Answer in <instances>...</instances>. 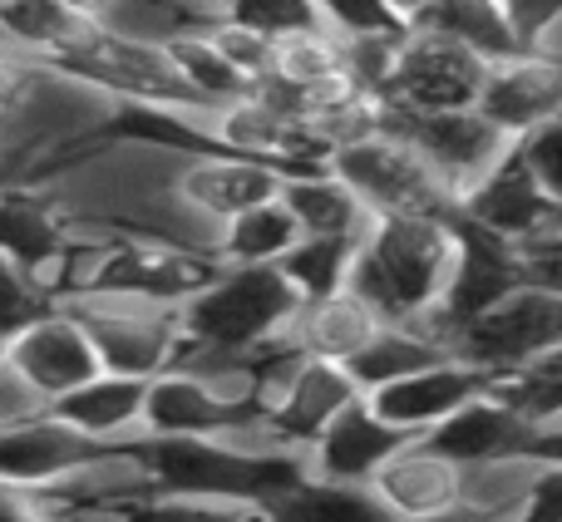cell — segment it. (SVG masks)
Wrapping results in <instances>:
<instances>
[{
  "mask_svg": "<svg viewBox=\"0 0 562 522\" xmlns=\"http://www.w3.org/2000/svg\"><path fill=\"white\" fill-rule=\"evenodd\" d=\"M459 261V217H370L346 286L385 326L429 330ZM435 336V330H429Z\"/></svg>",
  "mask_w": 562,
  "mask_h": 522,
  "instance_id": "cell-1",
  "label": "cell"
},
{
  "mask_svg": "<svg viewBox=\"0 0 562 522\" xmlns=\"http://www.w3.org/2000/svg\"><path fill=\"white\" fill-rule=\"evenodd\" d=\"M301 310V291L281 276V266H217L193 296L178 306V350H227L252 355L291 336Z\"/></svg>",
  "mask_w": 562,
  "mask_h": 522,
  "instance_id": "cell-2",
  "label": "cell"
},
{
  "mask_svg": "<svg viewBox=\"0 0 562 522\" xmlns=\"http://www.w3.org/2000/svg\"><path fill=\"white\" fill-rule=\"evenodd\" d=\"M326 168L366 203L370 217H459V197L445 188V178L385 124L336 144Z\"/></svg>",
  "mask_w": 562,
  "mask_h": 522,
  "instance_id": "cell-3",
  "label": "cell"
},
{
  "mask_svg": "<svg viewBox=\"0 0 562 522\" xmlns=\"http://www.w3.org/2000/svg\"><path fill=\"white\" fill-rule=\"evenodd\" d=\"M562 350V286L548 281H528V286L508 291L504 300L474 316L449 336V355L484 365L498 379H524L543 370Z\"/></svg>",
  "mask_w": 562,
  "mask_h": 522,
  "instance_id": "cell-4",
  "label": "cell"
},
{
  "mask_svg": "<svg viewBox=\"0 0 562 522\" xmlns=\"http://www.w3.org/2000/svg\"><path fill=\"white\" fill-rule=\"evenodd\" d=\"M59 306L79 316L104 370L134 379H154L164 370H173L178 345H183L178 306L119 296V291H75V296H59Z\"/></svg>",
  "mask_w": 562,
  "mask_h": 522,
  "instance_id": "cell-5",
  "label": "cell"
},
{
  "mask_svg": "<svg viewBox=\"0 0 562 522\" xmlns=\"http://www.w3.org/2000/svg\"><path fill=\"white\" fill-rule=\"evenodd\" d=\"M193 138L203 148H223V154L252 158V163L281 168V173H306V168H326L330 148L311 134L306 124L286 114L277 99H267L262 89L247 99H233V104H193L178 109Z\"/></svg>",
  "mask_w": 562,
  "mask_h": 522,
  "instance_id": "cell-6",
  "label": "cell"
},
{
  "mask_svg": "<svg viewBox=\"0 0 562 522\" xmlns=\"http://www.w3.org/2000/svg\"><path fill=\"white\" fill-rule=\"evenodd\" d=\"M148 464L158 493H198V498H257L301 474V464L252 458L223 439H144L134 444Z\"/></svg>",
  "mask_w": 562,
  "mask_h": 522,
  "instance_id": "cell-7",
  "label": "cell"
},
{
  "mask_svg": "<svg viewBox=\"0 0 562 522\" xmlns=\"http://www.w3.org/2000/svg\"><path fill=\"white\" fill-rule=\"evenodd\" d=\"M380 124L395 128L439 178L445 188L464 203L488 173L508 158L514 138L484 114V109H435V114H405V109H385Z\"/></svg>",
  "mask_w": 562,
  "mask_h": 522,
  "instance_id": "cell-8",
  "label": "cell"
},
{
  "mask_svg": "<svg viewBox=\"0 0 562 522\" xmlns=\"http://www.w3.org/2000/svg\"><path fill=\"white\" fill-rule=\"evenodd\" d=\"M488 59L474 55L469 45L439 35V30H405L400 39L390 84L380 94L385 109H405V114H435V109H474L484 94Z\"/></svg>",
  "mask_w": 562,
  "mask_h": 522,
  "instance_id": "cell-9",
  "label": "cell"
},
{
  "mask_svg": "<svg viewBox=\"0 0 562 522\" xmlns=\"http://www.w3.org/2000/svg\"><path fill=\"white\" fill-rule=\"evenodd\" d=\"M49 69H65V75L104 89L119 104H144V109H193L198 104L188 94V84L178 79L164 45H148V39L119 35V30H104V25H94L75 55Z\"/></svg>",
  "mask_w": 562,
  "mask_h": 522,
  "instance_id": "cell-10",
  "label": "cell"
},
{
  "mask_svg": "<svg viewBox=\"0 0 562 522\" xmlns=\"http://www.w3.org/2000/svg\"><path fill=\"white\" fill-rule=\"evenodd\" d=\"M528 281H533V266H528L524 247L459 217V261H454V276H449V291H445V300H439L429 330L449 345V336H454L459 326L484 316L494 300H504L508 291L528 286Z\"/></svg>",
  "mask_w": 562,
  "mask_h": 522,
  "instance_id": "cell-11",
  "label": "cell"
},
{
  "mask_svg": "<svg viewBox=\"0 0 562 522\" xmlns=\"http://www.w3.org/2000/svg\"><path fill=\"white\" fill-rule=\"evenodd\" d=\"M5 365L35 389L45 409L104 370L94 355L89 330L79 326V316L65 310L59 300L49 310H40L35 320H25L15 336H5Z\"/></svg>",
  "mask_w": 562,
  "mask_h": 522,
  "instance_id": "cell-12",
  "label": "cell"
},
{
  "mask_svg": "<svg viewBox=\"0 0 562 522\" xmlns=\"http://www.w3.org/2000/svg\"><path fill=\"white\" fill-rule=\"evenodd\" d=\"M459 217L494 237H508L518 247H538L562 237V203L538 183V173L524 163L518 148H508V158L459 203Z\"/></svg>",
  "mask_w": 562,
  "mask_h": 522,
  "instance_id": "cell-13",
  "label": "cell"
},
{
  "mask_svg": "<svg viewBox=\"0 0 562 522\" xmlns=\"http://www.w3.org/2000/svg\"><path fill=\"white\" fill-rule=\"evenodd\" d=\"M99 454H104V444L69 429L55 409H40L20 424H0V488L40 498Z\"/></svg>",
  "mask_w": 562,
  "mask_h": 522,
  "instance_id": "cell-14",
  "label": "cell"
},
{
  "mask_svg": "<svg viewBox=\"0 0 562 522\" xmlns=\"http://www.w3.org/2000/svg\"><path fill=\"white\" fill-rule=\"evenodd\" d=\"M504 385L508 379L488 375L484 365H469V360H459V355H445V360H435V365L415 370V375L395 379V385L375 389L370 405H375L395 429H405V434L415 439V434L439 429L449 415H459L464 405H474V399L494 395V389H504Z\"/></svg>",
  "mask_w": 562,
  "mask_h": 522,
  "instance_id": "cell-15",
  "label": "cell"
},
{
  "mask_svg": "<svg viewBox=\"0 0 562 522\" xmlns=\"http://www.w3.org/2000/svg\"><path fill=\"white\" fill-rule=\"evenodd\" d=\"M281 183H286L281 168L223 154V148H188L183 163H178V197H183L188 213L213 227L217 237H223V223H233L237 213L277 197Z\"/></svg>",
  "mask_w": 562,
  "mask_h": 522,
  "instance_id": "cell-16",
  "label": "cell"
},
{
  "mask_svg": "<svg viewBox=\"0 0 562 522\" xmlns=\"http://www.w3.org/2000/svg\"><path fill=\"white\" fill-rule=\"evenodd\" d=\"M405 429H395L370 395H360L350 409H340L326 429L306 444L301 454V474L321 478V484H346V488H370V478L385 468V458L405 444Z\"/></svg>",
  "mask_w": 562,
  "mask_h": 522,
  "instance_id": "cell-17",
  "label": "cell"
},
{
  "mask_svg": "<svg viewBox=\"0 0 562 522\" xmlns=\"http://www.w3.org/2000/svg\"><path fill=\"white\" fill-rule=\"evenodd\" d=\"M479 109L518 144L538 124L562 114V59L548 49H514V55L494 59Z\"/></svg>",
  "mask_w": 562,
  "mask_h": 522,
  "instance_id": "cell-18",
  "label": "cell"
},
{
  "mask_svg": "<svg viewBox=\"0 0 562 522\" xmlns=\"http://www.w3.org/2000/svg\"><path fill=\"white\" fill-rule=\"evenodd\" d=\"M459 488H464V464L445 454L429 434H415L385 458L375 478H370V493L385 503L390 522H415L429 513H445L459 503Z\"/></svg>",
  "mask_w": 562,
  "mask_h": 522,
  "instance_id": "cell-19",
  "label": "cell"
},
{
  "mask_svg": "<svg viewBox=\"0 0 562 522\" xmlns=\"http://www.w3.org/2000/svg\"><path fill=\"white\" fill-rule=\"evenodd\" d=\"M262 409L227 405L217 389H207L188 370H164L148 379L144 405V439H227L237 424H247Z\"/></svg>",
  "mask_w": 562,
  "mask_h": 522,
  "instance_id": "cell-20",
  "label": "cell"
},
{
  "mask_svg": "<svg viewBox=\"0 0 562 522\" xmlns=\"http://www.w3.org/2000/svg\"><path fill=\"white\" fill-rule=\"evenodd\" d=\"M144 405H148V379L114 375L99 370L94 379H85L79 389H69L65 399H55V415L69 429H79L85 439L104 449H134L144 444Z\"/></svg>",
  "mask_w": 562,
  "mask_h": 522,
  "instance_id": "cell-21",
  "label": "cell"
},
{
  "mask_svg": "<svg viewBox=\"0 0 562 522\" xmlns=\"http://www.w3.org/2000/svg\"><path fill=\"white\" fill-rule=\"evenodd\" d=\"M429 439L464 468L488 464V458L528 454V409L514 395V385H504L494 395L464 405L459 415H449L439 429H429Z\"/></svg>",
  "mask_w": 562,
  "mask_h": 522,
  "instance_id": "cell-22",
  "label": "cell"
},
{
  "mask_svg": "<svg viewBox=\"0 0 562 522\" xmlns=\"http://www.w3.org/2000/svg\"><path fill=\"white\" fill-rule=\"evenodd\" d=\"M356 399H360V385L350 379L346 365L306 355L301 370L291 375V385L277 395V405L267 409V419H272V429L296 449V454H306L311 439H316L340 409L356 405Z\"/></svg>",
  "mask_w": 562,
  "mask_h": 522,
  "instance_id": "cell-23",
  "label": "cell"
},
{
  "mask_svg": "<svg viewBox=\"0 0 562 522\" xmlns=\"http://www.w3.org/2000/svg\"><path fill=\"white\" fill-rule=\"evenodd\" d=\"M69 242H75V232H69L65 213L40 188H5L0 193V257L35 271L49 286V296H55V271Z\"/></svg>",
  "mask_w": 562,
  "mask_h": 522,
  "instance_id": "cell-24",
  "label": "cell"
},
{
  "mask_svg": "<svg viewBox=\"0 0 562 522\" xmlns=\"http://www.w3.org/2000/svg\"><path fill=\"white\" fill-rule=\"evenodd\" d=\"M375 326H385V320H380L350 286H340L321 300H301L296 320H291V340L316 360L350 365V360L366 350V340L375 336Z\"/></svg>",
  "mask_w": 562,
  "mask_h": 522,
  "instance_id": "cell-25",
  "label": "cell"
},
{
  "mask_svg": "<svg viewBox=\"0 0 562 522\" xmlns=\"http://www.w3.org/2000/svg\"><path fill=\"white\" fill-rule=\"evenodd\" d=\"M281 203L291 207L301 237H366L370 213L330 168H306L281 183Z\"/></svg>",
  "mask_w": 562,
  "mask_h": 522,
  "instance_id": "cell-26",
  "label": "cell"
},
{
  "mask_svg": "<svg viewBox=\"0 0 562 522\" xmlns=\"http://www.w3.org/2000/svg\"><path fill=\"white\" fill-rule=\"evenodd\" d=\"M89 20H79L65 0H10L0 5V39L35 65H59L89 39Z\"/></svg>",
  "mask_w": 562,
  "mask_h": 522,
  "instance_id": "cell-27",
  "label": "cell"
},
{
  "mask_svg": "<svg viewBox=\"0 0 562 522\" xmlns=\"http://www.w3.org/2000/svg\"><path fill=\"white\" fill-rule=\"evenodd\" d=\"M272 522H390L385 503L370 488H346V484H321V478H286L281 488L262 498Z\"/></svg>",
  "mask_w": 562,
  "mask_h": 522,
  "instance_id": "cell-28",
  "label": "cell"
},
{
  "mask_svg": "<svg viewBox=\"0 0 562 522\" xmlns=\"http://www.w3.org/2000/svg\"><path fill=\"white\" fill-rule=\"evenodd\" d=\"M445 355H449L445 340L419 326H375V336L366 340V350H360L346 370L360 385V395H375V389L395 385V379L415 375V370L435 365V360H445Z\"/></svg>",
  "mask_w": 562,
  "mask_h": 522,
  "instance_id": "cell-29",
  "label": "cell"
},
{
  "mask_svg": "<svg viewBox=\"0 0 562 522\" xmlns=\"http://www.w3.org/2000/svg\"><path fill=\"white\" fill-rule=\"evenodd\" d=\"M223 20V0H114V10L104 15V30L148 39V45H173L183 35H207Z\"/></svg>",
  "mask_w": 562,
  "mask_h": 522,
  "instance_id": "cell-30",
  "label": "cell"
},
{
  "mask_svg": "<svg viewBox=\"0 0 562 522\" xmlns=\"http://www.w3.org/2000/svg\"><path fill=\"white\" fill-rule=\"evenodd\" d=\"M296 242H301V227L277 193V197H267V203L237 213L233 223H223L217 266H277Z\"/></svg>",
  "mask_w": 562,
  "mask_h": 522,
  "instance_id": "cell-31",
  "label": "cell"
},
{
  "mask_svg": "<svg viewBox=\"0 0 562 522\" xmlns=\"http://www.w3.org/2000/svg\"><path fill=\"white\" fill-rule=\"evenodd\" d=\"M346 75V55H340V35L326 25H301L286 35H272V75L262 89L277 94H301L326 79Z\"/></svg>",
  "mask_w": 562,
  "mask_h": 522,
  "instance_id": "cell-32",
  "label": "cell"
},
{
  "mask_svg": "<svg viewBox=\"0 0 562 522\" xmlns=\"http://www.w3.org/2000/svg\"><path fill=\"white\" fill-rule=\"evenodd\" d=\"M543 474V458L528 454H508V458H488V464H469L464 468V488L459 503L469 513H479L484 522H514L528 503V488Z\"/></svg>",
  "mask_w": 562,
  "mask_h": 522,
  "instance_id": "cell-33",
  "label": "cell"
},
{
  "mask_svg": "<svg viewBox=\"0 0 562 522\" xmlns=\"http://www.w3.org/2000/svg\"><path fill=\"white\" fill-rule=\"evenodd\" d=\"M419 25L439 30V35L459 39V45H469L474 55H484L488 65L518 49V39H514V30H508L498 0H435Z\"/></svg>",
  "mask_w": 562,
  "mask_h": 522,
  "instance_id": "cell-34",
  "label": "cell"
},
{
  "mask_svg": "<svg viewBox=\"0 0 562 522\" xmlns=\"http://www.w3.org/2000/svg\"><path fill=\"white\" fill-rule=\"evenodd\" d=\"M356 252H360V237H301L277 266L301 291V300H321L350 281Z\"/></svg>",
  "mask_w": 562,
  "mask_h": 522,
  "instance_id": "cell-35",
  "label": "cell"
},
{
  "mask_svg": "<svg viewBox=\"0 0 562 522\" xmlns=\"http://www.w3.org/2000/svg\"><path fill=\"white\" fill-rule=\"evenodd\" d=\"M164 49H168L178 79L188 84V94H193L198 104H233V99L257 94V89L247 84L233 65H227L223 49H217L207 35H183V39H173V45H164Z\"/></svg>",
  "mask_w": 562,
  "mask_h": 522,
  "instance_id": "cell-36",
  "label": "cell"
},
{
  "mask_svg": "<svg viewBox=\"0 0 562 522\" xmlns=\"http://www.w3.org/2000/svg\"><path fill=\"white\" fill-rule=\"evenodd\" d=\"M134 522H272L257 498H198V493H154L128 508Z\"/></svg>",
  "mask_w": 562,
  "mask_h": 522,
  "instance_id": "cell-37",
  "label": "cell"
},
{
  "mask_svg": "<svg viewBox=\"0 0 562 522\" xmlns=\"http://www.w3.org/2000/svg\"><path fill=\"white\" fill-rule=\"evenodd\" d=\"M49 306H55V296H49L45 281L35 271H25L20 261L0 257V336H15L25 320H35Z\"/></svg>",
  "mask_w": 562,
  "mask_h": 522,
  "instance_id": "cell-38",
  "label": "cell"
},
{
  "mask_svg": "<svg viewBox=\"0 0 562 522\" xmlns=\"http://www.w3.org/2000/svg\"><path fill=\"white\" fill-rule=\"evenodd\" d=\"M207 39L223 49V59H227V65H233L252 89L267 84V75H272V35H262V30H252V25H243V20L227 15L217 30H207Z\"/></svg>",
  "mask_w": 562,
  "mask_h": 522,
  "instance_id": "cell-39",
  "label": "cell"
},
{
  "mask_svg": "<svg viewBox=\"0 0 562 522\" xmlns=\"http://www.w3.org/2000/svg\"><path fill=\"white\" fill-rule=\"evenodd\" d=\"M223 5L233 20L262 30V35H286V30H301V25H321L316 0H223Z\"/></svg>",
  "mask_w": 562,
  "mask_h": 522,
  "instance_id": "cell-40",
  "label": "cell"
},
{
  "mask_svg": "<svg viewBox=\"0 0 562 522\" xmlns=\"http://www.w3.org/2000/svg\"><path fill=\"white\" fill-rule=\"evenodd\" d=\"M321 25L336 35H380V30H409L390 15L380 0H316Z\"/></svg>",
  "mask_w": 562,
  "mask_h": 522,
  "instance_id": "cell-41",
  "label": "cell"
},
{
  "mask_svg": "<svg viewBox=\"0 0 562 522\" xmlns=\"http://www.w3.org/2000/svg\"><path fill=\"white\" fill-rule=\"evenodd\" d=\"M514 148L524 154V163L538 173V183H543L548 193L562 203V114H553L548 124H538L533 134H524Z\"/></svg>",
  "mask_w": 562,
  "mask_h": 522,
  "instance_id": "cell-42",
  "label": "cell"
},
{
  "mask_svg": "<svg viewBox=\"0 0 562 522\" xmlns=\"http://www.w3.org/2000/svg\"><path fill=\"white\" fill-rule=\"evenodd\" d=\"M504 5V20L514 30L518 49H538L543 35L553 30V20L562 15V0H498Z\"/></svg>",
  "mask_w": 562,
  "mask_h": 522,
  "instance_id": "cell-43",
  "label": "cell"
},
{
  "mask_svg": "<svg viewBox=\"0 0 562 522\" xmlns=\"http://www.w3.org/2000/svg\"><path fill=\"white\" fill-rule=\"evenodd\" d=\"M514 522H562V464H543L528 488V503Z\"/></svg>",
  "mask_w": 562,
  "mask_h": 522,
  "instance_id": "cell-44",
  "label": "cell"
},
{
  "mask_svg": "<svg viewBox=\"0 0 562 522\" xmlns=\"http://www.w3.org/2000/svg\"><path fill=\"white\" fill-rule=\"evenodd\" d=\"M40 395L25 385V379L15 375V370H0V424H20V419H30V415H40Z\"/></svg>",
  "mask_w": 562,
  "mask_h": 522,
  "instance_id": "cell-45",
  "label": "cell"
},
{
  "mask_svg": "<svg viewBox=\"0 0 562 522\" xmlns=\"http://www.w3.org/2000/svg\"><path fill=\"white\" fill-rule=\"evenodd\" d=\"M30 69H35V59H25L20 49H10L5 39H0V114H5L10 99H15L20 89H25Z\"/></svg>",
  "mask_w": 562,
  "mask_h": 522,
  "instance_id": "cell-46",
  "label": "cell"
},
{
  "mask_svg": "<svg viewBox=\"0 0 562 522\" xmlns=\"http://www.w3.org/2000/svg\"><path fill=\"white\" fill-rule=\"evenodd\" d=\"M524 252H528V266H533V281L562 286V237H553V242H538V247H524Z\"/></svg>",
  "mask_w": 562,
  "mask_h": 522,
  "instance_id": "cell-47",
  "label": "cell"
},
{
  "mask_svg": "<svg viewBox=\"0 0 562 522\" xmlns=\"http://www.w3.org/2000/svg\"><path fill=\"white\" fill-rule=\"evenodd\" d=\"M0 522H45V513H40V503L30 493L0 488Z\"/></svg>",
  "mask_w": 562,
  "mask_h": 522,
  "instance_id": "cell-48",
  "label": "cell"
},
{
  "mask_svg": "<svg viewBox=\"0 0 562 522\" xmlns=\"http://www.w3.org/2000/svg\"><path fill=\"white\" fill-rule=\"evenodd\" d=\"M69 10H75L79 20H89V25H104V15L114 10V0H65Z\"/></svg>",
  "mask_w": 562,
  "mask_h": 522,
  "instance_id": "cell-49",
  "label": "cell"
},
{
  "mask_svg": "<svg viewBox=\"0 0 562 522\" xmlns=\"http://www.w3.org/2000/svg\"><path fill=\"white\" fill-rule=\"evenodd\" d=\"M415 522H484V518L469 513L464 503H454V508H445V513H429V518H415Z\"/></svg>",
  "mask_w": 562,
  "mask_h": 522,
  "instance_id": "cell-50",
  "label": "cell"
},
{
  "mask_svg": "<svg viewBox=\"0 0 562 522\" xmlns=\"http://www.w3.org/2000/svg\"><path fill=\"white\" fill-rule=\"evenodd\" d=\"M538 49H548V55H558V59H562V15L553 20V30L543 35V45H538Z\"/></svg>",
  "mask_w": 562,
  "mask_h": 522,
  "instance_id": "cell-51",
  "label": "cell"
},
{
  "mask_svg": "<svg viewBox=\"0 0 562 522\" xmlns=\"http://www.w3.org/2000/svg\"><path fill=\"white\" fill-rule=\"evenodd\" d=\"M533 375H562V350H558V355H553V360H548V365H543V370H533Z\"/></svg>",
  "mask_w": 562,
  "mask_h": 522,
  "instance_id": "cell-52",
  "label": "cell"
},
{
  "mask_svg": "<svg viewBox=\"0 0 562 522\" xmlns=\"http://www.w3.org/2000/svg\"><path fill=\"white\" fill-rule=\"evenodd\" d=\"M0 370H5V336H0Z\"/></svg>",
  "mask_w": 562,
  "mask_h": 522,
  "instance_id": "cell-53",
  "label": "cell"
}]
</instances>
